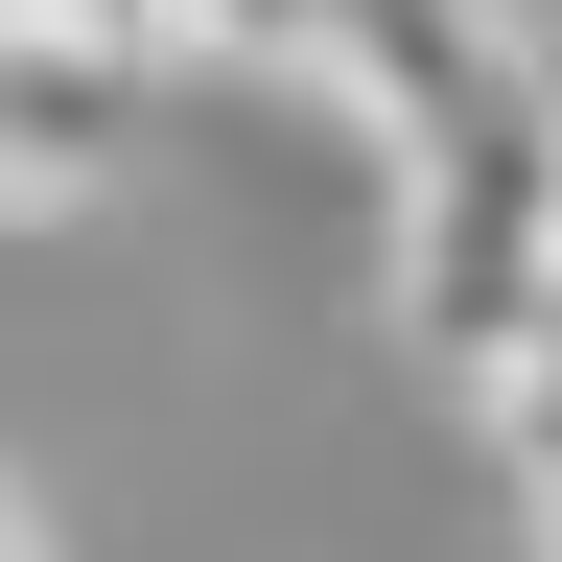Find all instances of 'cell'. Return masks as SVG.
Here are the masks:
<instances>
[{"instance_id": "cell-8", "label": "cell", "mask_w": 562, "mask_h": 562, "mask_svg": "<svg viewBox=\"0 0 562 562\" xmlns=\"http://www.w3.org/2000/svg\"><path fill=\"white\" fill-rule=\"evenodd\" d=\"M539 562H562V516H539Z\"/></svg>"}, {"instance_id": "cell-2", "label": "cell", "mask_w": 562, "mask_h": 562, "mask_svg": "<svg viewBox=\"0 0 562 562\" xmlns=\"http://www.w3.org/2000/svg\"><path fill=\"white\" fill-rule=\"evenodd\" d=\"M398 328L446 351V398L492 375L516 328H562V235H539V117L516 140H446V165L398 188Z\"/></svg>"}, {"instance_id": "cell-6", "label": "cell", "mask_w": 562, "mask_h": 562, "mask_svg": "<svg viewBox=\"0 0 562 562\" xmlns=\"http://www.w3.org/2000/svg\"><path fill=\"white\" fill-rule=\"evenodd\" d=\"M0 562H70V539H47V492H24V469H0Z\"/></svg>"}, {"instance_id": "cell-1", "label": "cell", "mask_w": 562, "mask_h": 562, "mask_svg": "<svg viewBox=\"0 0 562 562\" xmlns=\"http://www.w3.org/2000/svg\"><path fill=\"white\" fill-rule=\"evenodd\" d=\"M211 70L351 117V140H375V188H422L446 140H516V117H539L516 0H211Z\"/></svg>"}, {"instance_id": "cell-7", "label": "cell", "mask_w": 562, "mask_h": 562, "mask_svg": "<svg viewBox=\"0 0 562 562\" xmlns=\"http://www.w3.org/2000/svg\"><path fill=\"white\" fill-rule=\"evenodd\" d=\"M539 235H562V70H539Z\"/></svg>"}, {"instance_id": "cell-5", "label": "cell", "mask_w": 562, "mask_h": 562, "mask_svg": "<svg viewBox=\"0 0 562 562\" xmlns=\"http://www.w3.org/2000/svg\"><path fill=\"white\" fill-rule=\"evenodd\" d=\"M469 422H492V469H516V516H562V328H516L469 375Z\"/></svg>"}, {"instance_id": "cell-3", "label": "cell", "mask_w": 562, "mask_h": 562, "mask_svg": "<svg viewBox=\"0 0 562 562\" xmlns=\"http://www.w3.org/2000/svg\"><path fill=\"white\" fill-rule=\"evenodd\" d=\"M117 117H140V94H94V70H70L24 0H0V211H70V188L117 165Z\"/></svg>"}, {"instance_id": "cell-4", "label": "cell", "mask_w": 562, "mask_h": 562, "mask_svg": "<svg viewBox=\"0 0 562 562\" xmlns=\"http://www.w3.org/2000/svg\"><path fill=\"white\" fill-rule=\"evenodd\" d=\"M24 24L94 70V94H165V70H211V0H24Z\"/></svg>"}]
</instances>
